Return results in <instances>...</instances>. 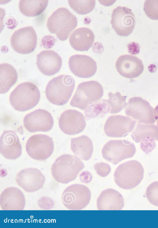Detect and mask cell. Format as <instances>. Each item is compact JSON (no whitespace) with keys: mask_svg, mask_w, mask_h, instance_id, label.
Segmentation results:
<instances>
[{"mask_svg":"<svg viewBox=\"0 0 158 228\" xmlns=\"http://www.w3.org/2000/svg\"><path fill=\"white\" fill-rule=\"evenodd\" d=\"M84 165L75 156L64 154L58 157L52 166V175L57 182L66 184L75 180Z\"/></svg>","mask_w":158,"mask_h":228,"instance_id":"cell-1","label":"cell"},{"mask_svg":"<svg viewBox=\"0 0 158 228\" xmlns=\"http://www.w3.org/2000/svg\"><path fill=\"white\" fill-rule=\"evenodd\" d=\"M75 86V81L71 75H62L50 80L45 89L48 100L55 105L61 106L69 100Z\"/></svg>","mask_w":158,"mask_h":228,"instance_id":"cell-2","label":"cell"},{"mask_svg":"<svg viewBox=\"0 0 158 228\" xmlns=\"http://www.w3.org/2000/svg\"><path fill=\"white\" fill-rule=\"evenodd\" d=\"M40 97V92L35 84L24 82L19 84L11 92L9 101L15 110L24 112L36 106Z\"/></svg>","mask_w":158,"mask_h":228,"instance_id":"cell-3","label":"cell"},{"mask_svg":"<svg viewBox=\"0 0 158 228\" xmlns=\"http://www.w3.org/2000/svg\"><path fill=\"white\" fill-rule=\"evenodd\" d=\"M77 25L75 16L67 8L60 7L48 18L47 26L49 31L55 34L60 40H66Z\"/></svg>","mask_w":158,"mask_h":228,"instance_id":"cell-4","label":"cell"},{"mask_svg":"<svg viewBox=\"0 0 158 228\" xmlns=\"http://www.w3.org/2000/svg\"><path fill=\"white\" fill-rule=\"evenodd\" d=\"M143 167L138 162L127 161L121 164L116 169L114 175V181L122 189H133L143 180Z\"/></svg>","mask_w":158,"mask_h":228,"instance_id":"cell-5","label":"cell"},{"mask_svg":"<svg viewBox=\"0 0 158 228\" xmlns=\"http://www.w3.org/2000/svg\"><path fill=\"white\" fill-rule=\"evenodd\" d=\"M103 95V87L98 82H84L78 85L70 104L72 107L84 110L89 104L99 100Z\"/></svg>","mask_w":158,"mask_h":228,"instance_id":"cell-6","label":"cell"},{"mask_svg":"<svg viewBox=\"0 0 158 228\" xmlns=\"http://www.w3.org/2000/svg\"><path fill=\"white\" fill-rule=\"evenodd\" d=\"M91 193L86 186L80 184L72 185L66 188L62 196V201L69 210H80L89 204Z\"/></svg>","mask_w":158,"mask_h":228,"instance_id":"cell-7","label":"cell"},{"mask_svg":"<svg viewBox=\"0 0 158 228\" xmlns=\"http://www.w3.org/2000/svg\"><path fill=\"white\" fill-rule=\"evenodd\" d=\"M26 152L33 159L44 161L52 153L54 144L52 138L46 135L38 134L31 136L26 145Z\"/></svg>","mask_w":158,"mask_h":228,"instance_id":"cell-8","label":"cell"},{"mask_svg":"<svg viewBox=\"0 0 158 228\" xmlns=\"http://www.w3.org/2000/svg\"><path fill=\"white\" fill-rule=\"evenodd\" d=\"M37 36L32 26L20 28L15 31L10 38V44L17 52L27 54L32 52L37 43Z\"/></svg>","mask_w":158,"mask_h":228,"instance_id":"cell-9","label":"cell"},{"mask_svg":"<svg viewBox=\"0 0 158 228\" xmlns=\"http://www.w3.org/2000/svg\"><path fill=\"white\" fill-rule=\"evenodd\" d=\"M111 24L117 34L127 36L132 33L136 23L135 16L131 9L118 6L113 11Z\"/></svg>","mask_w":158,"mask_h":228,"instance_id":"cell-10","label":"cell"},{"mask_svg":"<svg viewBox=\"0 0 158 228\" xmlns=\"http://www.w3.org/2000/svg\"><path fill=\"white\" fill-rule=\"evenodd\" d=\"M133 146L122 140H111L104 146L102 151L104 159L116 165L123 160L131 157Z\"/></svg>","mask_w":158,"mask_h":228,"instance_id":"cell-11","label":"cell"},{"mask_svg":"<svg viewBox=\"0 0 158 228\" xmlns=\"http://www.w3.org/2000/svg\"><path fill=\"white\" fill-rule=\"evenodd\" d=\"M23 124L25 128L30 132H46L52 129L54 120L49 112L43 109H38L25 116Z\"/></svg>","mask_w":158,"mask_h":228,"instance_id":"cell-12","label":"cell"},{"mask_svg":"<svg viewBox=\"0 0 158 228\" xmlns=\"http://www.w3.org/2000/svg\"><path fill=\"white\" fill-rule=\"evenodd\" d=\"M86 121L84 115L73 109L65 111L59 120V127L65 134L73 135L81 132L85 128Z\"/></svg>","mask_w":158,"mask_h":228,"instance_id":"cell-13","label":"cell"},{"mask_svg":"<svg viewBox=\"0 0 158 228\" xmlns=\"http://www.w3.org/2000/svg\"><path fill=\"white\" fill-rule=\"evenodd\" d=\"M16 181L18 185L25 191L32 193L43 187L45 177L39 170L30 168L19 172L16 176Z\"/></svg>","mask_w":158,"mask_h":228,"instance_id":"cell-14","label":"cell"},{"mask_svg":"<svg viewBox=\"0 0 158 228\" xmlns=\"http://www.w3.org/2000/svg\"><path fill=\"white\" fill-rule=\"evenodd\" d=\"M69 65L71 71L74 75L83 78L93 76L97 68L95 61L85 55L76 54L71 56L69 59Z\"/></svg>","mask_w":158,"mask_h":228,"instance_id":"cell-15","label":"cell"},{"mask_svg":"<svg viewBox=\"0 0 158 228\" xmlns=\"http://www.w3.org/2000/svg\"><path fill=\"white\" fill-rule=\"evenodd\" d=\"M115 67L121 75L128 79L139 76L144 69L141 60L135 55H130L120 56L116 61Z\"/></svg>","mask_w":158,"mask_h":228,"instance_id":"cell-16","label":"cell"},{"mask_svg":"<svg viewBox=\"0 0 158 228\" xmlns=\"http://www.w3.org/2000/svg\"><path fill=\"white\" fill-rule=\"evenodd\" d=\"M36 64L43 74L51 76L59 71L62 66V60L59 55L54 51L44 50L37 55Z\"/></svg>","mask_w":158,"mask_h":228,"instance_id":"cell-17","label":"cell"},{"mask_svg":"<svg viewBox=\"0 0 158 228\" xmlns=\"http://www.w3.org/2000/svg\"><path fill=\"white\" fill-rule=\"evenodd\" d=\"M0 152L6 158L15 160L22 154V146L16 133L11 130H5L0 139Z\"/></svg>","mask_w":158,"mask_h":228,"instance_id":"cell-18","label":"cell"},{"mask_svg":"<svg viewBox=\"0 0 158 228\" xmlns=\"http://www.w3.org/2000/svg\"><path fill=\"white\" fill-rule=\"evenodd\" d=\"M25 203L24 195L16 187L7 188L1 194L0 204L3 210H22Z\"/></svg>","mask_w":158,"mask_h":228,"instance_id":"cell-19","label":"cell"},{"mask_svg":"<svg viewBox=\"0 0 158 228\" xmlns=\"http://www.w3.org/2000/svg\"><path fill=\"white\" fill-rule=\"evenodd\" d=\"M130 119L120 115L111 116L107 119L104 127V132L109 137H121L131 129Z\"/></svg>","mask_w":158,"mask_h":228,"instance_id":"cell-20","label":"cell"},{"mask_svg":"<svg viewBox=\"0 0 158 228\" xmlns=\"http://www.w3.org/2000/svg\"><path fill=\"white\" fill-rule=\"evenodd\" d=\"M97 205L99 210H120L124 206V199L117 191L108 189L102 191L98 197Z\"/></svg>","mask_w":158,"mask_h":228,"instance_id":"cell-21","label":"cell"},{"mask_svg":"<svg viewBox=\"0 0 158 228\" xmlns=\"http://www.w3.org/2000/svg\"><path fill=\"white\" fill-rule=\"evenodd\" d=\"M94 35L89 28L82 27L73 31L69 38L71 46L75 50L80 51H88L92 46Z\"/></svg>","mask_w":158,"mask_h":228,"instance_id":"cell-22","label":"cell"},{"mask_svg":"<svg viewBox=\"0 0 158 228\" xmlns=\"http://www.w3.org/2000/svg\"><path fill=\"white\" fill-rule=\"evenodd\" d=\"M71 148L75 156L84 161L90 158L94 149L92 140L85 135L72 138Z\"/></svg>","mask_w":158,"mask_h":228,"instance_id":"cell-23","label":"cell"},{"mask_svg":"<svg viewBox=\"0 0 158 228\" xmlns=\"http://www.w3.org/2000/svg\"><path fill=\"white\" fill-rule=\"evenodd\" d=\"M18 79L15 69L11 65L3 63L0 65V93L7 92L15 83Z\"/></svg>","mask_w":158,"mask_h":228,"instance_id":"cell-24","label":"cell"},{"mask_svg":"<svg viewBox=\"0 0 158 228\" xmlns=\"http://www.w3.org/2000/svg\"><path fill=\"white\" fill-rule=\"evenodd\" d=\"M48 0H20L19 7L21 12L28 17H34L41 14L46 8Z\"/></svg>","mask_w":158,"mask_h":228,"instance_id":"cell-25","label":"cell"},{"mask_svg":"<svg viewBox=\"0 0 158 228\" xmlns=\"http://www.w3.org/2000/svg\"><path fill=\"white\" fill-rule=\"evenodd\" d=\"M110 107L107 100L102 99L89 105L84 112L87 119L103 117L110 112Z\"/></svg>","mask_w":158,"mask_h":228,"instance_id":"cell-26","label":"cell"},{"mask_svg":"<svg viewBox=\"0 0 158 228\" xmlns=\"http://www.w3.org/2000/svg\"><path fill=\"white\" fill-rule=\"evenodd\" d=\"M109 99L107 102L109 104L111 114H116L121 111L125 106L126 97L121 95L117 92L115 93L110 92L108 94Z\"/></svg>","mask_w":158,"mask_h":228,"instance_id":"cell-27","label":"cell"},{"mask_svg":"<svg viewBox=\"0 0 158 228\" xmlns=\"http://www.w3.org/2000/svg\"><path fill=\"white\" fill-rule=\"evenodd\" d=\"M70 7L77 13L85 14L91 12L95 5V0H68Z\"/></svg>","mask_w":158,"mask_h":228,"instance_id":"cell-28","label":"cell"},{"mask_svg":"<svg viewBox=\"0 0 158 228\" xmlns=\"http://www.w3.org/2000/svg\"><path fill=\"white\" fill-rule=\"evenodd\" d=\"M143 10L149 18L158 20V0H146L144 3Z\"/></svg>","mask_w":158,"mask_h":228,"instance_id":"cell-29","label":"cell"},{"mask_svg":"<svg viewBox=\"0 0 158 228\" xmlns=\"http://www.w3.org/2000/svg\"><path fill=\"white\" fill-rule=\"evenodd\" d=\"M146 197L152 205L158 206V181L150 184L147 188Z\"/></svg>","mask_w":158,"mask_h":228,"instance_id":"cell-30","label":"cell"},{"mask_svg":"<svg viewBox=\"0 0 158 228\" xmlns=\"http://www.w3.org/2000/svg\"><path fill=\"white\" fill-rule=\"evenodd\" d=\"M94 167L98 174L102 177L107 176L111 170L110 165L104 162L95 163L94 165Z\"/></svg>","mask_w":158,"mask_h":228,"instance_id":"cell-31","label":"cell"},{"mask_svg":"<svg viewBox=\"0 0 158 228\" xmlns=\"http://www.w3.org/2000/svg\"><path fill=\"white\" fill-rule=\"evenodd\" d=\"M79 178L81 182L87 184L90 182L92 179V176L89 172L84 171L80 173Z\"/></svg>","mask_w":158,"mask_h":228,"instance_id":"cell-32","label":"cell"},{"mask_svg":"<svg viewBox=\"0 0 158 228\" xmlns=\"http://www.w3.org/2000/svg\"><path fill=\"white\" fill-rule=\"evenodd\" d=\"M154 115L155 119L156 121L157 126H158V104L154 109Z\"/></svg>","mask_w":158,"mask_h":228,"instance_id":"cell-33","label":"cell"}]
</instances>
